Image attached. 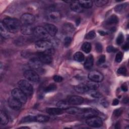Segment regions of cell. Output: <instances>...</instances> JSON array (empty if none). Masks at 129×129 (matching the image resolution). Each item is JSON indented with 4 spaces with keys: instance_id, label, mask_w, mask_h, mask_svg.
<instances>
[{
    "instance_id": "6da1fadb",
    "label": "cell",
    "mask_w": 129,
    "mask_h": 129,
    "mask_svg": "<svg viewBox=\"0 0 129 129\" xmlns=\"http://www.w3.org/2000/svg\"><path fill=\"white\" fill-rule=\"evenodd\" d=\"M1 22L10 33H17L21 29V22L17 19L7 18L4 19Z\"/></svg>"
},
{
    "instance_id": "d6986e66",
    "label": "cell",
    "mask_w": 129,
    "mask_h": 129,
    "mask_svg": "<svg viewBox=\"0 0 129 129\" xmlns=\"http://www.w3.org/2000/svg\"><path fill=\"white\" fill-rule=\"evenodd\" d=\"M74 89L76 92L80 93H84L89 91V89L87 84L84 83H82L75 86L74 87Z\"/></svg>"
},
{
    "instance_id": "1f68e13d",
    "label": "cell",
    "mask_w": 129,
    "mask_h": 129,
    "mask_svg": "<svg viewBox=\"0 0 129 129\" xmlns=\"http://www.w3.org/2000/svg\"><path fill=\"white\" fill-rule=\"evenodd\" d=\"M91 44L90 43L86 42L84 43L82 46V49L84 52L86 53H88L90 52L91 50Z\"/></svg>"
},
{
    "instance_id": "836d02e7",
    "label": "cell",
    "mask_w": 129,
    "mask_h": 129,
    "mask_svg": "<svg viewBox=\"0 0 129 129\" xmlns=\"http://www.w3.org/2000/svg\"><path fill=\"white\" fill-rule=\"evenodd\" d=\"M126 6H127L126 4H122L117 5L114 8V11L116 13H120L125 10V9L126 7Z\"/></svg>"
},
{
    "instance_id": "8992f818",
    "label": "cell",
    "mask_w": 129,
    "mask_h": 129,
    "mask_svg": "<svg viewBox=\"0 0 129 129\" xmlns=\"http://www.w3.org/2000/svg\"><path fill=\"white\" fill-rule=\"evenodd\" d=\"M28 66L35 71L41 72L42 70V62L37 57H33L28 61Z\"/></svg>"
},
{
    "instance_id": "44dd1931",
    "label": "cell",
    "mask_w": 129,
    "mask_h": 129,
    "mask_svg": "<svg viewBox=\"0 0 129 129\" xmlns=\"http://www.w3.org/2000/svg\"><path fill=\"white\" fill-rule=\"evenodd\" d=\"M46 112L50 115H59L63 113V109L58 107H49L46 108Z\"/></svg>"
},
{
    "instance_id": "9c48e42d",
    "label": "cell",
    "mask_w": 129,
    "mask_h": 129,
    "mask_svg": "<svg viewBox=\"0 0 129 129\" xmlns=\"http://www.w3.org/2000/svg\"><path fill=\"white\" fill-rule=\"evenodd\" d=\"M88 78L90 81L99 83L103 81L104 77L101 72L94 70L90 72L88 75Z\"/></svg>"
},
{
    "instance_id": "52a82bcc",
    "label": "cell",
    "mask_w": 129,
    "mask_h": 129,
    "mask_svg": "<svg viewBox=\"0 0 129 129\" xmlns=\"http://www.w3.org/2000/svg\"><path fill=\"white\" fill-rule=\"evenodd\" d=\"M86 122L87 125L93 127H99L103 124L101 118L97 116L87 118Z\"/></svg>"
},
{
    "instance_id": "30bf717a",
    "label": "cell",
    "mask_w": 129,
    "mask_h": 129,
    "mask_svg": "<svg viewBox=\"0 0 129 129\" xmlns=\"http://www.w3.org/2000/svg\"><path fill=\"white\" fill-rule=\"evenodd\" d=\"M35 17L31 14H23L20 19V22L22 25H32L35 22Z\"/></svg>"
},
{
    "instance_id": "2e32d148",
    "label": "cell",
    "mask_w": 129,
    "mask_h": 129,
    "mask_svg": "<svg viewBox=\"0 0 129 129\" xmlns=\"http://www.w3.org/2000/svg\"><path fill=\"white\" fill-rule=\"evenodd\" d=\"M44 27L46 29L49 35L51 36H54L57 32V27L51 24H45Z\"/></svg>"
},
{
    "instance_id": "d6a6232c",
    "label": "cell",
    "mask_w": 129,
    "mask_h": 129,
    "mask_svg": "<svg viewBox=\"0 0 129 129\" xmlns=\"http://www.w3.org/2000/svg\"><path fill=\"white\" fill-rule=\"evenodd\" d=\"M49 119V117L43 115H38L36 116V121L39 122H43L48 121Z\"/></svg>"
},
{
    "instance_id": "c3c4849f",
    "label": "cell",
    "mask_w": 129,
    "mask_h": 129,
    "mask_svg": "<svg viewBox=\"0 0 129 129\" xmlns=\"http://www.w3.org/2000/svg\"><path fill=\"white\" fill-rule=\"evenodd\" d=\"M119 103V101L117 99H114L112 102V105L115 106L117 105Z\"/></svg>"
},
{
    "instance_id": "f6af8a7d",
    "label": "cell",
    "mask_w": 129,
    "mask_h": 129,
    "mask_svg": "<svg viewBox=\"0 0 129 129\" xmlns=\"http://www.w3.org/2000/svg\"><path fill=\"white\" fill-rule=\"evenodd\" d=\"M53 79V80L55 82H57V83L61 82L63 80L62 77L60 76H58V75H55V76H54Z\"/></svg>"
},
{
    "instance_id": "60d3db41",
    "label": "cell",
    "mask_w": 129,
    "mask_h": 129,
    "mask_svg": "<svg viewBox=\"0 0 129 129\" xmlns=\"http://www.w3.org/2000/svg\"><path fill=\"white\" fill-rule=\"evenodd\" d=\"M122 58H123L122 53L121 52H118L116 54V56H115V61L117 62H120L121 61Z\"/></svg>"
},
{
    "instance_id": "ac0fdd59",
    "label": "cell",
    "mask_w": 129,
    "mask_h": 129,
    "mask_svg": "<svg viewBox=\"0 0 129 129\" xmlns=\"http://www.w3.org/2000/svg\"><path fill=\"white\" fill-rule=\"evenodd\" d=\"M71 9L75 12L80 13L83 11V8L79 3V1H72L70 4Z\"/></svg>"
},
{
    "instance_id": "b9f144b4",
    "label": "cell",
    "mask_w": 129,
    "mask_h": 129,
    "mask_svg": "<svg viewBox=\"0 0 129 129\" xmlns=\"http://www.w3.org/2000/svg\"><path fill=\"white\" fill-rule=\"evenodd\" d=\"M105 59H106V57L104 55H101L100 56V57H99L97 63L98 65H100L103 64V63L105 62Z\"/></svg>"
},
{
    "instance_id": "d590c367",
    "label": "cell",
    "mask_w": 129,
    "mask_h": 129,
    "mask_svg": "<svg viewBox=\"0 0 129 129\" xmlns=\"http://www.w3.org/2000/svg\"><path fill=\"white\" fill-rule=\"evenodd\" d=\"M90 95L91 97L95 98H100L102 96V94H101L99 92L95 90H92L90 93Z\"/></svg>"
},
{
    "instance_id": "e0dca14e",
    "label": "cell",
    "mask_w": 129,
    "mask_h": 129,
    "mask_svg": "<svg viewBox=\"0 0 129 129\" xmlns=\"http://www.w3.org/2000/svg\"><path fill=\"white\" fill-rule=\"evenodd\" d=\"M86 108H81L76 107H69L65 111L69 114H80L83 113Z\"/></svg>"
},
{
    "instance_id": "603a6c76",
    "label": "cell",
    "mask_w": 129,
    "mask_h": 129,
    "mask_svg": "<svg viewBox=\"0 0 129 129\" xmlns=\"http://www.w3.org/2000/svg\"><path fill=\"white\" fill-rule=\"evenodd\" d=\"M0 117H1V120H0L1 124L2 125H6L8 123L9 118L6 112L3 110H1Z\"/></svg>"
},
{
    "instance_id": "db71d44e",
    "label": "cell",
    "mask_w": 129,
    "mask_h": 129,
    "mask_svg": "<svg viewBox=\"0 0 129 129\" xmlns=\"http://www.w3.org/2000/svg\"><path fill=\"white\" fill-rule=\"evenodd\" d=\"M20 128H28L29 127H26V126H23V127H21Z\"/></svg>"
},
{
    "instance_id": "e575fe53",
    "label": "cell",
    "mask_w": 129,
    "mask_h": 129,
    "mask_svg": "<svg viewBox=\"0 0 129 129\" xmlns=\"http://www.w3.org/2000/svg\"><path fill=\"white\" fill-rule=\"evenodd\" d=\"M57 88V86L54 83H51L49 85H48L45 89H44V91L45 92H50L52 91H55Z\"/></svg>"
},
{
    "instance_id": "f546056e",
    "label": "cell",
    "mask_w": 129,
    "mask_h": 129,
    "mask_svg": "<svg viewBox=\"0 0 129 129\" xmlns=\"http://www.w3.org/2000/svg\"><path fill=\"white\" fill-rule=\"evenodd\" d=\"M74 59L78 62H82L85 59L84 55L83 53L80 51H78L74 55Z\"/></svg>"
},
{
    "instance_id": "ee69618b",
    "label": "cell",
    "mask_w": 129,
    "mask_h": 129,
    "mask_svg": "<svg viewBox=\"0 0 129 129\" xmlns=\"http://www.w3.org/2000/svg\"><path fill=\"white\" fill-rule=\"evenodd\" d=\"M106 51L108 52H115L117 51V49H116V48H115L114 47L111 46V45H109L106 48Z\"/></svg>"
},
{
    "instance_id": "681fc988",
    "label": "cell",
    "mask_w": 129,
    "mask_h": 129,
    "mask_svg": "<svg viewBox=\"0 0 129 129\" xmlns=\"http://www.w3.org/2000/svg\"><path fill=\"white\" fill-rule=\"evenodd\" d=\"M122 49L125 50H127L128 49V43H126L125 44L123 45L122 46Z\"/></svg>"
},
{
    "instance_id": "d4e9b609",
    "label": "cell",
    "mask_w": 129,
    "mask_h": 129,
    "mask_svg": "<svg viewBox=\"0 0 129 129\" xmlns=\"http://www.w3.org/2000/svg\"><path fill=\"white\" fill-rule=\"evenodd\" d=\"M70 105V104L68 101H64V100L59 101L56 104V106L57 107L63 110L66 109L67 108L69 107Z\"/></svg>"
},
{
    "instance_id": "4dcf8cb0",
    "label": "cell",
    "mask_w": 129,
    "mask_h": 129,
    "mask_svg": "<svg viewBox=\"0 0 129 129\" xmlns=\"http://www.w3.org/2000/svg\"><path fill=\"white\" fill-rule=\"evenodd\" d=\"M87 86L88 87L89 90H95L99 88V84L98 83L95 82L94 81H90L86 83Z\"/></svg>"
},
{
    "instance_id": "74e56055",
    "label": "cell",
    "mask_w": 129,
    "mask_h": 129,
    "mask_svg": "<svg viewBox=\"0 0 129 129\" xmlns=\"http://www.w3.org/2000/svg\"><path fill=\"white\" fill-rule=\"evenodd\" d=\"M96 36L95 32L94 30L89 31L85 36V38L87 39H92L94 38Z\"/></svg>"
},
{
    "instance_id": "8fae6325",
    "label": "cell",
    "mask_w": 129,
    "mask_h": 129,
    "mask_svg": "<svg viewBox=\"0 0 129 129\" xmlns=\"http://www.w3.org/2000/svg\"><path fill=\"white\" fill-rule=\"evenodd\" d=\"M33 34L37 37L42 39H45L48 36V34L45 28L43 26H38L35 27Z\"/></svg>"
},
{
    "instance_id": "83f0119b",
    "label": "cell",
    "mask_w": 129,
    "mask_h": 129,
    "mask_svg": "<svg viewBox=\"0 0 129 129\" xmlns=\"http://www.w3.org/2000/svg\"><path fill=\"white\" fill-rule=\"evenodd\" d=\"M79 2L82 7L85 9L91 8L93 4V2L91 1H79Z\"/></svg>"
},
{
    "instance_id": "ab89813d",
    "label": "cell",
    "mask_w": 129,
    "mask_h": 129,
    "mask_svg": "<svg viewBox=\"0 0 129 129\" xmlns=\"http://www.w3.org/2000/svg\"><path fill=\"white\" fill-rule=\"evenodd\" d=\"M72 42V38L69 36L66 37L64 39L63 44L65 47H68Z\"/></svg>"
},
{
    "instance_id": "bcb514c9",
    "label": "cell",
    "mask_w": 129,
    "mask_h": 129,
    "mask_svg": "<svg viewBox=\"0 0 129 129\" xmlns=\"http://www.w3.org/2000/svg\"><path fill=\"white\" fill-rule=\"evenodd\" d=\"M122 110L121 109H116L115 110H114V112H113V115L115 116V117H118L119 116L121 113H122Z\"/></svg>"
},
{
    "instance_id": "f35d334b",
    "label": "cell",
    "mask_w": 129,
    "mask_h": 129,
    "mask_svg": "<svg viewBox=\"0 0 129 129\" xmlns=\"http://www.w3.org/2000/svg\"><path fill=\"white\" fill-rule=\"evenodd\" d=\"M123 40H124L123 35L122 34V33H120L116 38V42L118 45H120L121 43H122V42H123Z\"/></svg>"
},
{
    "instance_id": "484cf974",
    "label": "cell",
    "mask_w": 129,
    "mask_h": 129,
    "mask_svg": "<svg viewBox=\"0 0 129 129\" xmlns=\"http://www.w3.org/2000/svg\"><path fill=\"white\" fill-rule=\"evenodd\" d=\"M36 121V116L34 115H27L24 117L20 121L21 123H29Z\"/></svg>"
},
{
    "instance_id": "8d00e7d4",
    "label": "cell",
    "mask_w": 129,
    "mask_h": 129,
    "mask_svg": "<svg viewBox=\"0 0 129 129\" xmlns=\"http://www.w3.org/2000/svg\"><path fill=\"white\" fill-rule=\"evenodd\" d=\"M95 5L97 7H102L106 5L108 3V1L107 0H97L94 1Z\"/></svg>"
},
{
    "instance_id": "816d5d0a",
    "label": "cell",
    "mask_w": 129,
    "mask_h": 129,
    "mask_svg": "<svg viewBox=\"0 0 129 129\" xmlns=\"http://www.w3.org/2000/svg\"><path fill=\"white\" fill-rule=\"evenodd\" d=\"M98 32H99V33L100 35H105V34H107L105 32H104V31H102V30L99 31Z\"/></svg>"
},
{
    "instance_id": "7bdbcfd3",
    "label": "cell",
    "mask_w": 129,
    "mask_h": 129,
    "mask_svg": "<svg viewBox=\"0 0 129 129\" xmlns=\"http://www.w3.org/2000/svg\"><path fill=\"white\" fill-rule=\"evenodd\" d=\"M117 73L121 75H125L126 73V69L125 67H122L121 68H119L118 70L117 71Z\"/></svg>"
},
{
    "instance_id": "7402d4cb",
    "label": "cell",
    "mask_w": 129,
    "mask_h": 129,
    "mask_svg": "<svg viewBox=\"0 0 129 129\" xmlns=\"http://www.w3.org/2000/svg\"><path fill=\"white\" fill-rule=\"evenodd\" d=\"M84 117L89 118L95 116H97L98 112L96 110L91 108H86L85 111L82 113Z\"/></svg>"
},
{
    "instance_id": "7c38bea8",
    "label": "cell",
    "mask_w": 129,
    "mask_h": 129,
    "mask_svg": "<svg viewBox=\"0 0 129 129\" xmlns=\"http://www.w3.org/2000/svg\"><path fill=\"white\" fill-rule=\"evenodd\" d=\"M8 103L9 107L14 110H19L22 107V103L13 96L8 99Z\"/></svg>"
},
{
    "instance_id": "f1b7e54d",
    "label": "cell",
    "mask_w": 129,
    "mask_h": 129,
    "mask_svg": "<svg viewBox=\"0 0 129 129\" xmlns=\"http://www.w3.org/2000/svg\"><path fill=\"white\" fill-rule=\"evenodd\" d=\"M118 22V17L113 15L111 16L106 21V23L108 25H112V24H117Z\"/></svg>"
},
{
    "instance_id": "ba28073f",
    "label": "cell",
    "mask_w": 129,
    "mask_h": 129,
    "mask_svg": "<svg viewBox=\"0 0 129 129\" xmlns=\"http://www.w3.org/2000/svg\"><path fill=\"white\" fill-rule=\"evenodd\" d=\"M47 18L51 22H57L61 19V14L57 10H50L47 14Z\"/></svg>"
},
{
    "instance_id": "f5cc1de1",
    "label": "cell",
    "mask_w": 129,
    "mask_h": 129,
    "mask_svg": "<svg viewBox=\"0 0 129 129\" xmlns=\"http://www.w3.org/2000/svg\"><path fill=\"white\" fill-rule=\"evenodd\" d=\"M118 126H119V122H117L116 123V124H115V128H119Z\"/></svg>"
},
{
    "instance_id": "f907efd6",
    "label": "cell",
    "mask_w": 129,
    "mask_h": 129,
    "mask_svg": "<svg viewBox=\"0 0 129 129\" xmlns=\"http://www.w3.org/2000/svg\"><path fill=\"white\" fill-rule=\"evenodd\" d=\"M121 89L123 91H126L127 90V87L126 86V85H122L121 86Z\"/></svg>"
},
{
    "instance_id": "ffe728a7",
    "label": "cell",
    "mask_w": 129,
    "mask_h": 129,
    "mask_svg": "<svg viewBox=\"0 0 129 129\" xmlns=\"http://www.w3.org/2000/svg\"><path fill=\"white\" fill-rule=\"evenodd\" d=\"M94 64V57L91 54L89 55L86 58L85 61L84 62V68L87 70L91 69Z\"/></svg>"
},
{
    "instance_id": "7a4b0ae2",
    "label": "cell",
    "mask_w": 129,
    "mask_h": 129,
    "mask_svg": "<svg viewBox=\"0 0 129 129\" xmlns=\"http://www.w3.org/2000/svg\"><path fill=\"white\" fill-rule=\"evenodd\" d=\"M18 85L19 88L27 96H30L33 93V88L32 85L25 80H21L18 83Z\"/></svg>"
},
{
    "instance_id": "3957f363",
    "label": "cell",
    "mask_w": 129,
    "mask_h": 129,
    "mask_svg": "<svg viewBox=\"0 0 129 129\" xmlns=\"http://www.w3.org/2000/svg\"><path fill=\"white\" fill-rule=\"evenodd\" d=\"M35 46L40 52H43L53 48V44L49 40L41 39L36 42Z\"/></svg>"
},
{
    "instance_id": "5b68a950",
    "label": "cell",
    "mask_w": 129,
    "mask_h": 129,
    "mask_svg": "<svg viewBox=\"0 0 129 129\" xmlns=\"http://www.w3.org/2000/svg\"><path fill=\"white\" fill-rule=\"evenodd\" d=\"M24 76L28 80L32 82L37 83L39 81L40 77L37 72L33 70H28L24 72Z\"/></svg>"
},
{
    "instance_id": "9a60e30c",
    "label": "cell",
    "mask_w": 129,
    "mask_h": 129,
    "mask_svg": "<svg viewBox=\"0 0 129 129\" xmlns=\"http://www.w3.org/2000/svg\"><path fill=\"white\" fill-rule=\"evenodd\" d=\"M68 101L70 105H79L83 103L84 99L81 96L73 95L69 97Z\"/></svg>"
},
{
    "instance_id": "5bb4252c",
    "label": "cell",
    "mask_w": 129,
    "mask_h": 129,
    "mask_svg": "<svg viewBox=\"0 0 129 129\" xmlns=\"http://www.w3.org/2000/svg\"><path fill=\"white\" fill-rule=\"evenodd\" d=\"M34 28L32 25H22L20 30L24 35H30L33 34Z\"/></svg>"
},
{
    "instance_id": "7dc6e473",
    "label": "cell",
    "mask_w": 129,
    "mask_h": 129,
    "mask_svg": "<svg viewBox=\"0 0 129 129\" xmlns=\"http://www.w3.org/2000/svg\"><path fill=\"white\" fill-rule=\"evenodd\" d=\"M95 48L97 52H101L102 50V46L101 44L100 43H96V45H95Z\"/></svg>"
},
{
    "instance_id": "cb8c5ba5",
    "label": "cell",
    "mask_w": 129,
    "mask_h": 129,
    "mask_svg": "<svg viewBox=\"0 0 129 129\" xmlns=\"http://www.w3.org/2000/svg\"><path fill=\"white\" fill-rule=\"evenodd\" d=\"M74 30V27L71 24H65L62 27V32L64 34L71 33Z\"/></svg>"
},
{
    "instance_id": "4fadbf2b",
    "label": "cell",
    "mask_w": 129,
    "mask_h": 129,
    "mask_svg": "<svg viewBox=\"0 0 129 129\" xmlns=\"http://www.w3.org/2000/svg\"><path fill=\"white\" fill-rule=\"evenodd\" d=\"M38 58L42 63L48 64L51 63L52 61L51 55L44 52H39L38 54Z\"/></svg>"
},
{
    "instance_id": "4316f807",
    "label": "cell",
    "mask_w": 129,
    "mask_h": 129,
    "mask_svg": "<svg viewBox=\"0 0 129 129\" xmlns=\"http://www.w3.org/2000/svg\"><path fill=\"white\" fill-rule=\"evenodd\" d=\"M0 33L1 36L4 38H7L10 36V32L6 29L2 22L0 25Z\"/></svg>"
},
{
    "instance_id": "277c9868",
    "label": "cell",
    "mask_w": 129,
    "mask_h": 129,
    "mask_svg": "<svg viewBox=\"0 0 129 129\" xmlns=\"http://www.w3.org/2000/svg\"><path fill=\"white\" fill-rule=\"evenodd\" d=\"M12 96L19 101L22 104L25 103L27 100V95L19 88H15L11 92Z\"/></svg>"
}]
</instances>
